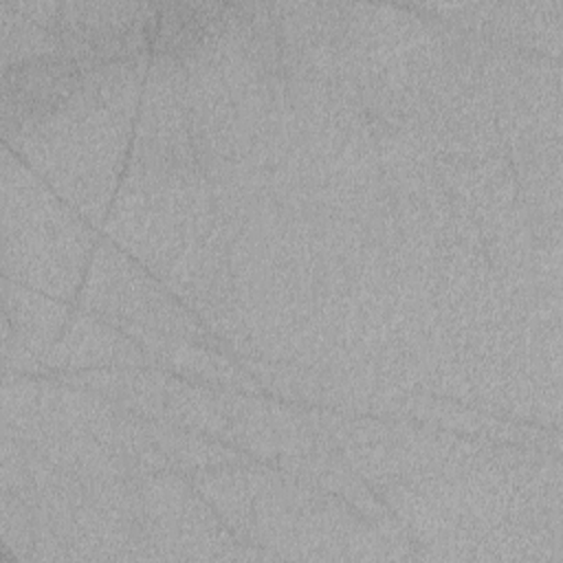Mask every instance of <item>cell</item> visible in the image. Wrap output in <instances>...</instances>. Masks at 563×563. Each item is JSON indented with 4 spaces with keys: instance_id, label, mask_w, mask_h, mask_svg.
I'll list each match as a JSON object with an SVG mask.
<instances>
[{
    "instance_id": "1",
    "label": "cell",
    "mask_w": 563,
    "mask_h": 563,
    "mask_svg": "<svg viewBox=\"0 0 563 563\" xmlns=\"http://www.w3.org/2000/svg\"><path fill=\"white\" fill-rule=\"evenodd\" d=\"M81 79V64L70 55L37 57L4 73V121L29 123L62 108Z\"/></svg>"
}]
</instances>
